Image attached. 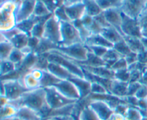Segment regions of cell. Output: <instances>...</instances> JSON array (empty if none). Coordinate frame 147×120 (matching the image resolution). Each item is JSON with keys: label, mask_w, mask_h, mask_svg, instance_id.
<instances>
[{"label": "cell", "mask_w": 147, "mask_h": 120, "mask_svg": "<svg viewBox=\"0 0 147 120\" xmlns=\"http://www.w3.org/2000/svg\"><path fill=\"white\" fill-rule=\"evenodd\" d=\"M8 104L12 105L17 109L21 106H28L40 112L43 118L49 117L53 111L47 103L45 90L44 88L41 87L28 90L23 94L20 99L9 102Z\"/></svg>", "instance_id": "1"}, {"label": "cell", "mask_w": 147, "mask_h": 120, "mask_svg": "<svg viewBox=\"0 0 147 120\" xmlns=\"http://www.w3.org/2000/svg\"><path fill=\"white\" fill-rule=\"evenodd\" d=\"M46 92V99L48 106L52 110L60 109L68 105L77 103L78 101L72 100L65 96L55 86L44 88Z\"/></svg>", "instance_id": "2"}, {"label": "cell", "mask_w": 147, "mask_h": 120, "mask_svg": "<svg viewBox=\"0 0 147 120\" xmlns=\"http://www.w3.org/2000/svg\"><path fill=\"white\" fill-rule=\"evenodd\" d=\"M61 24V43L60 47H68L78 43H84L78 30L72 22H60Z\"/></svg>", "instance_id": "3"}, {"label": "cell", "mask_w": 147, "mask_h": 120, "mask_svg": "<svg viewBox=\"0 0 147 120\" xmlns=\"http://www.w3.org/2000/svg\"><path fill=\"white\" fill-rule=\"evenodd\" d=\"M53 51L63 55L74 61H84L87 59L89 50L85 43H78L68 47L58 46ZM51 51V50H50Z\"/></svg>", "instance_id": "4"}, {"label": "cell", "mask_w": 147, "mask_h": 120, "mask_svg": "<svg viewBox=\"0 0 147 120\" xmlns=\"http://www.w3.org/2000/svg\"><path fill=\"white\" fill-rule=\"evenodd\" d=\"M17 4L14 1L1 4V31H7L16 27L15 12Z\"/></svg>", "instance_id": "5"}, {"label": "cell", "mask_w": 147, "mask_h": 120, "mask_svg": "<svg viewBox=\"0 0 147 120\" xmlns=\"http://www.w3.org/2000/svg\"><path fill=\"white\" fill-rule=\"evenodd\" d=\"M47 58H48L49 62L55 63L60 65L65 69H67V71H69L70 73H73L74 76L85 79L84 73H83L82 68L77 63H75L73 60H72L71 59L65 57V56H63L60 53L53 51V50L48 52Z\"/></svg>", "instance_id": "6"}, {"label": "cell", "mask_w": 147, "mask_h": 120, "mask_svg": "<svg viewBox=\"0 0 147 120\" xmlns=\"http://www.w3.org/2000/svg\"><path fill=\"white\" fill-rule=\"evenodd\" d=\"M43 38H45L53 43L60 45L61 43V24L60 21L54 15H52L46 21L44 27Z\"/></svg>", "instance_id": "7"}, {"label": "cell", "mask_w": 147, "mask_h": 120, "mask_svg": "<svg viewBox=\"0 0 147 120\" xmlns=\"http://www.w3.org/2000/svg\"><path fill=\"white\" fill-rule=\"evenodd\" d=\"M1 83H2L4 86V96L7 98L9 102H12L20 99L23 94L28 91L20 79L1 80Z\"/></svg>", "instance_id": "8"}, {"label": "cell", "mask_w": 147, "mask_h": 120, "mask_svg": "<svg viewBox=\"0 0 147 120\" xmlns=\"http://www.w3.org/2000/svg\"><path fill=\"white\" fill-rule=\"evenodd\" d=\"M146 7L147 0H124L121 10L126 15L138 19Z\"/></svg>", "instance_id": "9"}, {"label": "cell", "mask_w": 147, "mask_h": 120, "mask_svg": "<svg viewBox=\"0 0 147 120\" xmlns=\"http://www.w3.org/2000/svg\"><path fill=\"white\" fill-rule=\"evenodd\" d=\"M121 31L124 35L142 38V35L137 19H134L122 12Z\"/></svg>", "instance_id": "10"}, {"label": "cell", "mask_w": 147, "mask_h": 120, "mask_svg": "<svg viewBox=\"0 0 147 120\" xmlns=\"http://www.w3.org/2000/svg\"><path fill=\"white\" fill-rule=\"evenodd\" d=\"M37 0H20L16 9L17 24L30 18L34 12Z\"/></svg>", "instance_id": "11"}, {"label": "cell", "mask_w": 147, "mask_h": 120, "mask_svg": "<svg viewBox=\"0 0 147 120\" xmlns=\"http://www.w3.org/2000/svg\"><path fill=\"white\" fill-rule=\"evenodd\" d=\"M89 106L96 112L100 120H109L114 113V110L110 104L104 100H92L89 104Z\"/></svg>", "instance_id": "12"}, {"label": "cell", "mask_w": 147, "mask_h": 120, "mask_svg": "<svg viewBox=\"0 0 147 120\" xmlns=\"http://www.w3.org/2000/svg\"><path fill=\"white\" fill-rule=\"evenodd\" d=\"M54 86L68 99L76 101H79L80 99L79 91L76 85L70 80H62Z\"/></svg>", "instance_id": "13"}, {"label": "cell", "mask_w": 147, "mask_h": 120, "mask_svg": "<svg viewBox=\"0 0 147 120\" xmlns=\"http://www.w3.org/2000/svg\"><path fill=\"white\" fill-rule=\"evenodd\" d=\"M103 13L108 22L111 24V26L117 29L124 36L121 31L122 12L121 9H110L103 11Z\"/></svg>", "instance_id": "14"}, {"label": "cell", "mask_w": 147, "mask_h": 120, "mask_svg": "<svg viewBox=\"0 0 147 120\" xmlns=\"http://www.w3.org/2000/svg\"><path fill=\"white\" fill-rule=\"evenodd\" d=\"M67 17L71 22L81 20L82 17L86 14V7L83 2L77 3L68 7H64Z\"/></svg>", "instance_id": "15"}, {"label": "cell", "mask_w": 147, "mask_h": 120, "mask_svg": "<svg viewBox=\"0 0 147 120\" xmlns=\"http://www.w3.org/2000/svg\"><path fill=\"white\" fill-rule=\"evenodd\" d=\"M47 71L60 80H69L76 76L62 66L52 62H50L49 63Z\"/></svg>", "instance_id": "16"}, {"label": "cell", "mask_w": 147, "mask_h": 120, "mask_svg": "<svg viewBox=\"0 0 147 120\" xmlns=\"http://www.w3.org/2000/svg\"><path fill=\"white\" fill-rule=\"evenodd\" d=\"M69 80L73 82L77 87L78 90L79 91V93H80V99H84L90 94L91 83L89 81L86 80V79H83V78L77 77V76H75Z\"/></svg>", "instance_id": "17"}, {"label": "cell", "mask_w": 147, "mask_h": 120, "mask_svg": "<svg viewBox=\"0 0 147 120\" xmlns=\"http://www.w3.org/2000/svg\"><path fill=\"white\" fill-rule=\"evenodd\" d=\"M129 84V83L128 82L121 81L115 79H113L111 86L110 94L116 97L123 99L127 96Z\"/></svg>", "instance_id": "18"}, {"label": "cell", "mask_w": 147, "mask_h": 120, "mask_svg": "<svg viewBox=\"0 0 147 120\" xmlns=\"http://www.w3.org/2000/svg\"><path fill=\"white\" fill-rule=\"evenodd\" d=\"M16 117L22 120H42L44 119L40 112L25 106L17 109Z\"/></svg>", "instance_id": "19"}, {"label": "cell", "mask_w": 147, "mask_h": 120, "mask_svg": "<svg viewBox=\"0 0 147 120\" xmlns=\"http://www.w3.org/2000/svg\"><path fill=\"white\" fill-rule=\"evenodd\" d=\"M82 68L90 72L95 76L107 79H114L115 71L111 68L106 66H99V67H90V66H80Z\"/></svg>", "instance_id": "20"}, {"label": "cell", "mask_w": 147, "mask_h": 120, "mask_svg": "<svg viewBox=\"0 0 147 120\" xmlns=\"http://www.w3.org/2000/svg\"><path fill=\"white\" fill-rule=\"evenodd\" d=\"M87 46H100L106 48H113V45L106 40L101 34H91L85 42Z\"/></svg>", "instance_id": "21"}, {"label": "cell", "mask_w": 147, "mask_h": 120, "mask_svg": "<svg viewBox=\"0 0 147 120\" xmlns=\"http://www.w3.org/2000/svg\"><path fill=\"white\" fill-rule=\"evenodd\" d=\"M100 34L105 37L107 40L114 45L116 43L123 40V35L114 27H106L102 29Z\"/></svg>", "instance_id": "22"}, {"label": "cell", "mask_w": 147, "mask_h": 120, "mask_svg": "<svg viewBox=\"0 0 147 120\" xmlns=\"http://www.w3.org/2000/svg\"><path fill=\"white\" fill-rule=\"evenodd\" d=\"M74 61V60H73ZM80 66H90V67H99L106 66V63L102 58L98 57L89 50L87 59L84 61H74Z\"/></svg>", "instance_id": "23"}, {"label": "cell", "mask_w": 147, "mask_h": 120, "mask_svg": "<svg viewBox=\"0 0 147 120\" xmlns=\"http://www.w3.org/2000/svg\"><path fill=\"white\" fill-rule=\"evenodd\" d=\"M123 39L129 47V48L131 49V50L134 53H136L138 54V53H141L146 49L144 46L143 43H142L141 38L124 35Z\"/></svg>", "instance_id": "24"}, {"label": "cell", "mask_w": 147, "mask_h": 120, "mask_svg": "<svg viewBox=\"0 0 147 120\" xmlns=\"http://www.w3.org/2000/svg\"><path fill=\"white\" fill-rule=\"evenodd\" d=\"M58 46V45L55 44L53 42L42 37L40 40V43H39L38 45L37 46V47H36V49L34 50L33 53H35L36 55L44 54V53H48V52L53 50V49H56Z\"/></svg>", "instance_id": "25"}, {"label": "cell", "mask_w": 147, "mask_h": 120, "mask_svg": "<svg viewBox=\"0 0 147 120\" xmlns=\"http://www.w3.org/2000/svg\"><path fill=\"white\" fill-rule=\"evenodd\" d=\"M30 36L26 33L21 32L19 34L16 35L14 37L9 40L10 43L14 45V48L22 50L26 46H27L28 44V40Z\"/></svg>", "instance_id": "26"}, {"label": "cell", "mask_w": 147, "mask_h": 120, "mask_svg": "<svg viewBox=\"0 0 147 120\" xmlns=\"http://www.w3.org/2000/svg\"><path fill=\"white\" fill-rule=\"evenodd\" d=\"M20 80L21 81L23 85L25 86L26 89H27L28 90H32V89L40 88V81L37 80V79H35L32 75L30 71L24 75L21 79H20Z\"/></svg>", "instance_id": "27"}, {"label": "cell", "mask_w": 147, "mask_h": 120, "mask_svg": "<svg viewBox=\"0 0 147 120\" xmlns=\"http://www.w3.org/2000/svg\"><path fill=\"white\" fill-rule=\"evenodd\" d=\"M83 4L86 7V14L92 17L98 15L103 12L96 0H84Z\"/></svg>", "instance_id": "28"}, {"label": "cell", "mask_w": 147, "mask_h": 120, "mask_svg": "<svg viewBox=\"0 0 147 120\" xmlns=\"http://www.w3.org/2000/svg\"><path fill=\"white\" fill-rule=\"evenodd\" d=\"M122 57L123 56L120 53H118L113 47V48H109L108 50V51L106 52V54H105V56L102 58L104 60L106 67L109 68H111V67L114 64L115 62Z\"/></svg>", "instance_id": "29"}, {"label": "cell", "mask_w": 147, "mask_h": 120, "mask_svg": "<svg viewBox=\"0 0 147 120\" xmlns=\"http://www.w3.org/2000/svg\"><path fill=\"white\" fill-rule=\"evenodd\" d=\"M60 79L56 77L53 74L48 71H44L43 76L40 80V87L46 88L49 86H53L57 84L60 81Z\"/></svg>", "instance_id": "30"}, {"label": "cell", "mask_w": 147, "mask_h": 120, "mask_svg": "<svg viewBox=\"0 0 147 120\" xmlns=\"http://www.w3.org/2000/svg\"><path fill=\"white\" fill-rule=\"evenodd\" d=\"M103 11L110 9H121L124 0H96Z\"/></svg>", "instance_id": "31"}, {"label": "cell", "mask_w": 147, "mask_h": 120, "mask_svg": "<svg viewBox=\"0 0 147 120\" xmlns=\"http://www.w3.org/2000/svg\"><path fill=\"white\" fill-rule=\"evenodd\" d=\"M53 14L49 10L46 4L42 0H37L33 15L36 17H45Z\"/></svg>", "instance_id": "32"}, {"label": "cell", "mask_w": 147, "mask_h": 120, "mask_svg": "<svg viewBox=\"0 0 147 120\" xmlns=\"http://www.w3.org/2000/svg\"><path fill=\"white\" fill-rule=\"evenodd\" d=\"M17 68V66L10 61L8 59L6 60H1V63H0V73H1V76H6L11 72L14 71Z\"/></svg>", "instance_id": "33"}, {"label": "cell", "mask_w": 147, "mask_h": 120, "mask_svg": "<svg viewBox=\"0 0 147 120\" xmlns=\"http://www.w3.org/2000/svg\"><path fill=\"white\" fill-rule=\"evenodd\" d=\"M14 47L9 41L1 42L0 44V60L8 59Z\"/></svg>", "instance_id": "34"}, {"label": "cell", "mask_w": 147, "mask_h": 120, "mask_svg": "<svg viewBox=\"0 0 147 120\" xmlns=\"http://www.w3.org/2000/svg\"><path fill=\"white\" fill-rule=\"evenodd\" d=\"M124 117L126 120H142L144 118L142 111L139 108L134 106L128 108Z\"/></svg>", "instance_id": "35"}, {"label": "cell", "mask_w": 147, "mask_h": 120, "mask_svg": "<svg viewBox=\"0 0 147 120\" xmlns=\"http://www.w3.org/2000/svg\"><path fill=\"white\" fill-rule=\"evenodd\" d=\"M78 118L79 120H100L89 105L83 108L78 115Z\"/></svg>", "instance_id": "36"}, {"label": "cell", "mask_w": 147, "mask_h": 120, "mask_svg": "<svg viewBox=\"0 0 147 120\" xmlns=\"http://www.w3.org/2000/svg\"><path fill=\"white\" fill-rule=\"evenodd\" d=\"M47 53H44V54L37 55V59L36 61L35 65L33 67L32 69H40L42 71H47L48 65L50 63L48 58H47Z\"/></svg>", "instance_id": "37"}, {"label": "cell", "mask_w": 147, "mask_h": 120, "mask_svg": "<svg viewBox=\"0 0 147 120\" xmlns=\"http://www.w3.org/2000/svg\"><path fill=\"white\" fill-rule=\"evenodd\" d=\"M17 109L12 105L7 104L1 108V119L16 116Z\"/></svg>", "instance_id": "38"}, {"label": "cell", "mask_w": 147, "mask_h": 120, "mask_svg": "<svg viewBox=\"0 0 147 120\" xmlns=\"http://www.w3.org/2000/svg\"><path fill=\"white\" fill-rule=\"evenodd\" d=\"M26 56H25V55L22 52L21 50L14 48V50L11 51L10 56H9L8 60H9L10 61L14 63L16 66H17V65H19L20 63H22V61L25 58Z\"/></svg>", "instance_id": "39"}, {"label": "cell", "mask_w": 147, "mask_h": 120, "mask_svg": "<svg viewBox=\"0 0 147 120\" xmlns=\"http://www.w3.org/2000/svg\"><path fill=\"white\" fill-rule=\"evenodd\" d=\"M140 26L142 37H147V7L137 19Z\"/></svg>", "instance_id": "40"}, {"label": "cell", "mask_w": 147, "mask_h": 120, "mask_svg": "<svg viewBox=\"0 0 147 120\" xmlns=\"http://www.w3.org/2000/svg\"><path fill=\"white\" fill-rule=\"evenodd\" d=\"M113 48L118 52V53H120L123 57H125L127 55H129V53H131V50L129 48V47L128 46V45L126 44V43L125 42L124 39L121 41L119 42V43H116V44L113 45Z\"/></svg>", "instance_id": "41"}, {"label": "cell", "mask_w": 147, "mask_h": 120, "mask_svg": "<svg viewBox=\"0 0 147 120\" xmlns=\"http://www.w3.org/2000/svg\"><path fill=\"white\" fill-rule=\"evenodd\" d=\"M53 15L60 22H71L66 14L63 5H60V7H57L53 12Z\"/></svg>", "instance_id": "42"}, {"label": "cell", "mask_w": 147, "mask_h": 120, "mask_svg": "<svg viewBox=\"0 0 147 120\" xmlns=\"http://www.w3.org/2000/svg\"><path fill=\"white\" fill-rule=\"evenodd\" d=\"M90 94L98 95H103L110 94L108 92L107 89L104 87L102 84L98 83V82H93L91 83V89H90Z\"/></svg>", "instance_id": "43"}, {"label": "cell", "mask_w": 147, "mask_h": 120, "mask_svg": "<svg viewBox=\"0 0 147 120\" xmlns=\"http://www.w3.org/2000/svg\"><path fill=\"white\" fill-rule=\"evenodd\" d=\"M130 75L131 72L129 71V69H122V70L115 71L114 79L119 81H121L128 82L129 83V79H130Z\"/></svg>", "instance_id": "44"}, {"label": "cell", "mask_w": 147, "mask_h": 120, "mask_svg": "<svg viewBox=\"0 0 147 120\" xmlns=\"http://www.w3.org/2000/svg\"><path fill=\"white\" fill-rule=\"evenodd\" d=\"M88 50L91 51L93 54L97 56L98 57L103 58L108 51L109 48L104 47H100V46H87Z\"/></svg>", "instance_id": "45"}, {"label": "cell", "mask_w": 147, "mask_h": 120, "mask_svg": "<svg viewBox=\"0 0 147 120\" xmlns=\"http://www.w3.org/2000/svg\"><path fill=\"white\" fill-rule=\"evenodd\" d=\"M128 67H129V65H128L126 59L124 57H122L115 62V63L111 67V69L113 71H116L128 68Z\"/></svg>", "instance_id": "46"}, {"label": "cell", "mask_w": 147, "mask_h": 120, "mask_svg": "<svg viewBox=\"0 0 147 120\" xmlns=\"http://www.w3.org/2000/svg\"><path fill=\"white\" fill-rule=\"evenodd\" d=\"M95 21L102 27V29L106 28V27H111V24L108 22L107 20H106V17L104 15V13H103V11L100 14H99L98 15L96 16V17H93Z\"/></svg>", "instance_id": "47"}, {"label": "cell", "mask_w": 147, "mask_h": 120, "mask_svg": "<svg viewBox=\"0 0 147 120\" xmlns=\"http://www.w3.org/2000/svg\"><path fill=\"white\" fill-rule=\"evenodd\" d=\"M142 83L140 82H134V83H130L129 84L128 88V96H135L136 92L139 89V88L142 86Z\"/></svg>", "instance_id": "48"}, {"label": "cell", "mask_w": 147, "mask_h": 120, "mask_svg": "<svg viewBox=\"0 0 147 120\" xmlns=\"http://www.w3.org/2000/svg\"><path fill=\"white\" fill-rule=\"evenodd\" d=\"M131 72L130 79L129 83H134V82H139L142 76V73L139 70H133Z\"/></svg>", "instance_id": "49"}, {"label": "cell", "mask_w": 147, "mask_h": 120, "mask_svg": "<svg viewBox=\"0 0 147 120\" xmlns=\"http://www.w3.org/2000/svg\"><path fill=\"white\" fill-rule=\"evenodd\" d=\"M135 96L139 99V100H142V99H147V86L145 85H142L138 92L135 94Z\"/></svg>", "instance_id": "50"}, {"label": "cell", "mask_w": 147, "mask_h": 120, "mask_svg": "<svg viewBox=\"0 0 147 120\" xmlns=\"http://www.w3.org/2000/svg\"><path fill=\"white\" fill-rule=\"evenodd\" d=\"M124 58L125 59H126V62H127L129 66L134 64V63H137L138 62V54L136 53H134V52L130 53L129 55L125 56Z\"/></svg>", "instance_id": "51"}, {"label": "cell", "mask_w": 147, "mask_h": 120, "mask_svg": "<svg viewBox=\"0 0 147 120\" xmlns=\"http://www.w3.org/2000/svg\"><path fill=\"white\" fill-rule=\"evenodd\" d=\"M40 39L37 38V37H32V36H30V38H29L28 40V44H27V46H28L30 48L32 49L33 52L35 50L37 46L38 45L39 43H40Z\"/></svg>", "instance_id": "52"}, {"label": "cell", "mask_w": 147, "mask_h": 120, "mask_svg": "<svg viewBox=\"0 0 147 120\" xmlns=\"http://www.w3.org/2000/svg\"><path fill=\"white\" fill-rule=\"evenodd\" d=\"M138 62L142 64L147 65V50L145 49L141 53H138Z\"/></svg>", "instance_id": "53"}, {"label": "cell", "mask_w": 147, "mask_h": 120, "mask_svg": "<svg viewBox=\"0 0 147 120\" xmlns=\"http://www.w3.org/2000/svg\"><path fill=\"white\" fill-rule=\"evenodd\" d=\"M30 73H32L33 76H34L35 79H37V80H39L40 81V80L42 79L43 76V73H44V71L40 70V69H32L30 71Z\"/></svg>", "instance_id": "54"}, {"label": "cell", "mask_w": 147, "mask_h": 120, "mask_svg": "<svg viewBox=\"0 0 147 120\" xmlns=\"http://www.w3.org/2000/svg\"><path fill=\"white\" fill-rule=\"evenodd\" d=\"M83 1L84 0H62V5L64 7H68L77 3L83 2Z\"/></svg>", "instance_id": "55"}, {"label": "cell", "mask_w": 147, "mask_h": 120, "mask_svg": "<svg viewBox=\"0 0 147 120\" xmlns=\"http://www.w3.org/2000/svg\"><path fill=\"white\" fill-rule=\"evenodd\" d=\"M109 120H126V119H125V117L123 115L114 112L111 115V117Z\"/></svg>", "instance_id": "56"}, {"label": "cell", "mask_w": 147, "mask_h": 120, "mask_svg": "<svg viewBox=\"0 0 147 120\" xmlns=\"http://www.w3.org/2000/svg\"><path fill=\"white\" fill-rule=\"evenodd\" d=\"M140 82L142 84L145 85V86H147V68L146 70L142 73V79H141Z\"/></svg>", "instance_id": "57"}, {"label": "cell", "mask_w": 147, "mask_h": 120, "mask_svg": "<svg viewBox=\"0 0 147 120\" xmlns=\"http://www.w3.org/2000/svg\"><path fill=\"white\" fill-rule=\"evenodd\" d=\"M45 120H61V118L60 117H50L46 118Z\"/></svg>", "instance_id": "58"}, {"label": "cell", "mask_w": 147, "mask_h": 120, "mask_svg": "<svg viewBox=\"0 0 147 120\" xmlns=\"http://www.w3.org/2000/svg\"><path fill=\"white\" fill-rule=\"evenodd\" d=\"M61 118V120H73V117L72 115L70 116H65V117H60Z\"/></svg>", "instance_id": "59"}, {"label": "cell", "mask_w": 147, "mask_h": 120, "mask_svg": "<svg viewBox=\"0 0 147 120\" xmlns=\"http://www.w3.org/2000/svg\"><path fill=\"white\" fill-rule=\"evenodd\" d=\"M1 120H22L20 119V118H18L17 117L14 116V117H9V118H6V119H3Z\"/></svg>", "instance_id": "60"}, {"label": "cell", "mask_w": 147, "mask_h": 120, "mask_svg": "<svg viewBox=\"0 0 147 120\" xmlns=\"http://www.w3.org/2000/svg\"><path fill=\"white\" fill-rule=\"evenodd\" d=\"M146 50H147V49H146Z\"/></svg>", "instance_id": "61"}]
</instances>
